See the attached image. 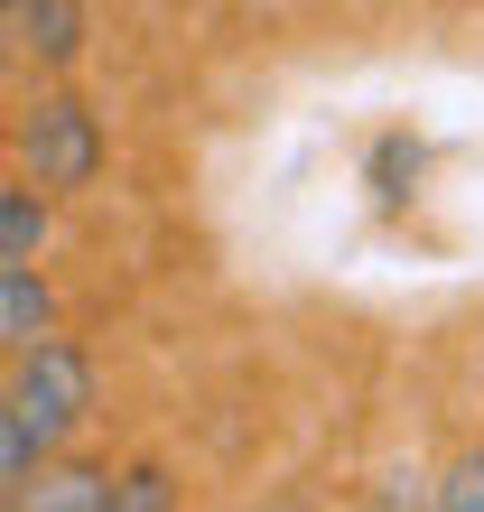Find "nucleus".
<instances>
[{
    "label": "nucleus",
    "mask_w": 484,
    "mask_h": 512,
    "mask_svg": "<svg viewBox=\"0 0 484 512\" xmlns=\"http://www.w3.org/2000/svg\"><path fill=\"white\" fill-rule=\"evenodd\" d=\"M84 410H94V364H84L66 336H56L47 354H19L10 364V401H0V485L28 494L56 466V447L84 429Z\"/></svg>",
    "instance_id": "obj_1"
},
{
    "label": "nucleus",
    "mask_w": 484,
    "mask_h": 512,
    "mask_svg": "<svg viewBox=\"0 0 484 512\" xmlns=\"http://www.w3.org/2000/svg\"><path fill=\"white\" fill-rule=\"evenodd\" d=\"M19 168H28V187H38V196L94 187V168H103V122L66 94V84H47V94L19 103Z\"/></svg>",
    "instance_id": "obj_2"
},
{
    "label": "nucleus",
    "mask_w": 484,
    "mask_h": 512,
    "mask_svg": "<svg viewBox=\"0 0 484 512\" xmlns=\"http://www.w3.org/2000/svg\"><path fill=\"white\" fill-rule=\"evenodd\" d=\"M0 336H10V364L56 345V298L38 270H0Z\"/></svg>",
    "instance_id": "obj_3"
},
{
    "label": "nucleus",
    "mask_w": 484,
    "mask_h": 512,
    "mask_svg": "<svg viewBox=\"0 0 484 512\" xmlns=\"http://www.w3.org/2000/svg\"><path fill=\"white\" fill-rule=\"evenodd\" d=\"M38 252H47V196L28 187H0V270H38Z\"/></svg>",
    "instance_id": "obj_4"
},
{
    "label": "nucleus",
    "mask_w": 484,
    "mask_h": 512,
    "mask_svg": "<svg viewBox=\"0 0 484 512\" xmlns=\"http://www.w3.org/2000/svg\"><path fill=\"white\" fill-rule=\"evenodd\" d=\"M10 38L28 56H47V66H66V56L84 47V10H66V0H19V10H10Z\"/></svg>",
    "instance_id": "obj_5"
},
{
    "label": "nucleus",
    "mask_w": 484,
    "mask_h": 512,
    "mask_svg": "<svg viewBox=\"0 0 484 512\" xmlns=\"http://www.w3.org/2000/svg\"><path fill=\"white\" fill-rule=\"evenodd\" d=\"M438 512H484V447H457V466L438 485Z\"/></svg>",
    "instance_id": "obj_6"
},
{
    "label": "nucleus",
    "mask_w": 484,
    "mask_h": 512,
    "mask_svg": "<svg viewBox=\"0 0 484 512\" xmlns=\"http://www.w3.org/2000/svg\"><path fill=\"white\" fill-rule=\"evenodd\" d=\"M112 512H177L168 466H131V475H121V503H112Z\"/></svg>",
    "instance_id": "obj_7"
}]
</instances>
